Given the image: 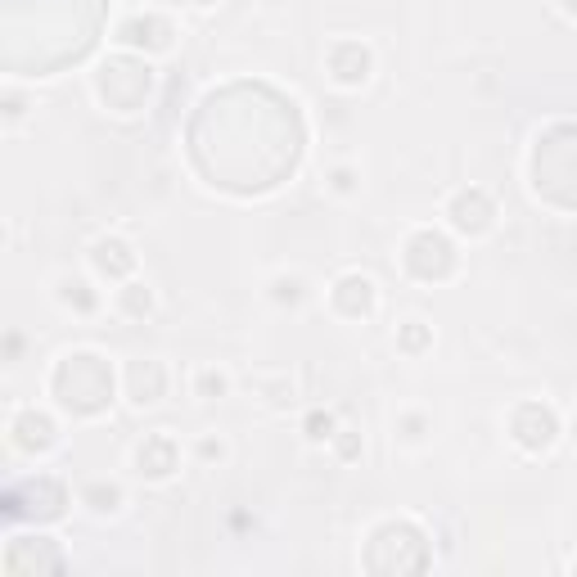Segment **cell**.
Here are the masks:
<instances>
[{
    "instance_id": "277c9868",
    "label": "cell",
    "mask_w": 577,
    "mask_h": 577,
    "mask_svg": "<svg viewBox=\"0 0 577 577\" xmlns=\"http://www.w3.org/2000/svg\"><path fill=\"white\" fill-rule=\"evenodd\" d=\"M203 388H207V392H212V388L221 392V388H226V379H221V375H212V370H207V375H203Z\"/></svg>"
},
{
    "instance_id": "7a4b0ae2",
    "label": "cell",
    "mask_w": 577,
    "mask_h": 577,
    "mask_svg": "<svg viewBox=\"0 0 577 577\" xmlns=\"http://www.w3.org/2000/svg\"><path fill=\"white\" fill-rule=\"evenodd\" d=\"M307 428H312L316 442H321V438H334V433H329V428H334V420H329V415H312V420H307Z\"/></svg>"
},
{
    "instance_id": "3957f363",
    "label": "cell",
    "mask_w": 577,
    "mask_h": 577,
    "mask_svg": "<svg viewBox=\"0 0 577 577\" xmlns=\"http://www.w3.org/2000/svg\"><path fill=\"white\" fill-rule=\"evenodd\" d=\"M127 307H131V312H149V289L131 285V293H127Z\"/></svg>"
},
{
    "instance_id": "6da1fadb",
    "label": "cell",
    "mask_w": 577,
    "mask_h": 577,
    "mask_svg": "<svg viewBox=\"0 0 577 577\" xmlns=\"http://www.w3.org/2000/svg\"><path fill=\"white\" fill-rule=\"evenodd\" d=\"M131 262H136V257L127 253V244H118V239L95 244V266H100V271H131Z\"/></svg>"
}]
</instances>
